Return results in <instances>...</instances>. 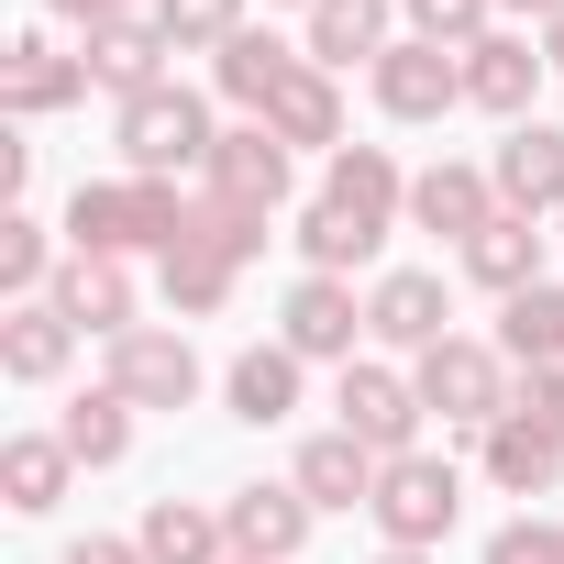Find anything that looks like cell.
Returning <instances> with one entry per match:
<instances>
[{"instance_id":"cell-1","label":"cell","mask_w":564,"mask_h":564,"mask_svg":"<svg viewBox=\"0 0 564 564\" xmlns=\"http://www.w3.org/2000/svg\"><path fill=\"white\" fill-rule=\"evenodd\" d=\"M254 254H265V221L199 188V199H188V232L155 254V289H166L177 322H210V311H232V289H243V265H254Z\"/></svg>"},{"instance_id":"cell-2","label":"cell","mask_w":564,"mask_h":564,"mask_svg":"<svg viewBox=\"0 0 564 564\" xmlns=\"http://www.w3.org/2000/svg\"><path fill=\"white\" fill-rule=\"evenodd\" d=\"M188 232V188L177 177H78L67 199V254H166Z\"/></svg>"},{"instance_id":"cell-3","label":"cell","mask_w":564,"mask_h":564,"mask_svg":"<svg viewBox=\"0 0 564 564\" xmlns=\"http://www.w3.org/2000/svg\"><path fill=\"white\" fill-rule=\"evenodd\" d=\"M111 144H122V177H210V155H221V122H210V100H199L188 78H166V89L122 100Z\"/></svg>"},{"instance_id":"cell-4","label":"cell","mask_w":564,"mask_h":564,"mask_svg":"<svg viewBox=\"0 0 564 564\" xmlns=\"http://www.w3.org/2000/svg\"><path fill=\"white\" fill-rule=\"evenodd\" d=\"M410 388H421V410H432L443 432H487V421H509V399H520L509 355H498V344H476V333H454V344L410 355Z\"/></svg>"},{"instance_id":"cell-5","label":"cell","mask_w":564,"mask_h":564,"mask_svg":"<svg viewBox=\"0 0 564 564\" xmlns=\"http://www.w3.org/2000/svg\"><path fill=\"white\" fill-rule=\"evenodd\" d=\"M454 520H465V476H454V454H388V465H377V531H388V542L443 553Z\"/></svg>"},{"instance_id":"cell-6","label":"cell","mask_w":564,"mask_h":564,"mask_svg":"<svg viewBox=\"0 0 564 564\" xmlns=\"http://www.w3.org/2000/svg\"><path fill=\"white\" fill-rule=\"evenodd\" d=\"M199 344L177 333V322H133L122 344H100V388H122L133 410H188L199 399Z\"/></svg>"},{"instance_id":"cell-7","label":"cell","mask_w":564,"mask_h":564,"mask_svg":"<svg viewBox=\"0 0 564 564\" xmlns=\"http://www.w3.org/2000/svg\"><path fill=\"white\" fill-rule=\"evenodd\" d=\"M322 210H333V221H344V232L377 254V243L410 221V166H399L388 144H344V155L322 166Z\"/></svg>"},{"instance_id":"cell-8","label":"cell","mask_w":564,"mask_h":564,"mask_svg":"<svg viewBox=\"0 0 564 564\" xmlns=\"http://www.w3.org/2000/svg\"><path fill=\"white\" fill-rule=\"evenodd\" d=\"M276 344H289L300 366H355L366 344V300H355V276H289V300H276Z\"/></svg>"},{"instance_id":"cell-9","label":"cell","mask_w":564,"mask_h":564,"mask_svg":"<svg viewBox=\"0 0 564 564\" xmlns=\"http://www.w3.org/2000/svg\"><path fill=\"white\" fill-rule=\"evenodd\" d=\"M421 421H432V410H421V388H410L399 366H366V355H355V366L333 377V432H355L366 454H421Z\"/></svg>"},{"instance_id":"cell-10","label":"cell","mask_w":564,"mask_h":564,"mask_svg":"<svg viewBox=\"0 0 564 564\" xmlns=\"http://www.w3.org/2000/svg\"><path fill=\"white\" fill-rule=\"evenodd\" d=\"M311 520H322V509L300 498V476H276V487L254 476V487H232V498H221L232 564H300V553H311Z\"/></svg>"},{"instance_id":"cell-11","label":"cell","mask_w":564,"mask_h":564,"mask_svg":"<svg viewBox=\"0 0 564 564\" xmlns=\"http://www.w3.org/2000/svg\"><path fill=\"white\" fill-rule=\"evenodd\" d=\"M366 78H377V111H388V122H443V111H465V56H454V45L399 34Z\"/></svg>"},{"instance_id":"cell-12","label":"cell","mask_w":564,"mask_h":564,"mask_svg":"<svg viewBox=\"0 0 564 564\" xmlns=\"http://www.w3.org/2000/svg\"><path fill=\"white\" fill-rule=\"evenodd\" d=\"M199 188H210V199H232V210H254V221H276V210H289V188H300V155L276 144L265 122H232Z\"/></svg>"},{"instance_id":"cell-13","label":"cell","mask_w":564,"mask_h":564,"mask_svg":"<svg viewBox=\"0 0 564 564\" xmlns=\"http://www.w3.org/2000/svg\"><path fill=\"white\" fill-rule=\"evenodd\" d=\"M366 333L388 355H432V344H454V289H443L432 265H388L377 289H366Z\"/></svg>"},{"instance_id":"cell-14","label":"cell","mask_w":564,"mask_h":564,"mask_svg":"<svg viewBox=\"0 0 564 564\" xmlns=\"http://www.w3.org/2000/svg\"><path fill=\"white\" fill-rule=\"evenodd\" d=\"M542 78H553V56H542V34H476L465 45V111H498V122H531V100H542Z\"/></svg>"},{"instance_id":"cell-15","label":"cell","mask_w":564,"mask_h":564,"mask_svg":"<svg viewBox=\"0 0 564 564\" xmlns=\"http://www.w3.org/2000/svg\"><path fill=\"white\" fill-rule=\"evenodd\" d=\"M487 221H498V177H487V166L432 155V166L410 177V232H432V243H454V254H465Z\"/></svg>"},{"instance_id":"cell-16","label":"cell","mask_w":564,"mask_h":564,"mask_svg":"<svg viewBox=\"0 0 564 564\" xmlns=\"http://www.w3.org/2000/svg\"><path fill=\"white\" fill-rule=\"evenodd\" d=\"M89 100V56H67L56 34H12V56H0V111L12 122H56Z\"/></svg>"},{"instance_id":"cell-17","label":"cell","mask_w":564,"mask_h":564,"mask_svg":"<svg viewBox=\"0 0 564 564\" xmlns=\"http://www.w3.org/2000/svg\"><path fill=\"white\" fill-rule=\"evenodd\" d=\"M487 177H498V210H520V221H553L564 210V133L531 111V122H509L498 133V155H487Z\"/></svg>"},{"instance_id":"cell-18","label":"cell","mask_w":564,"mask_h":564,"mask_svg":"<svg viewBox=\"0 0 564 564\" xmlns=\"http://www.w3.org/2000/svg\"><path fill=\"white\" fill-rule=\"evenodd\" d=\"M45 300H56V311H67L89 344H122V333L144 322V289H133V265H122V254H67Z\"/></svg>"},{"instance_id":"cell-19","label":"cell","mask_w":564,"mask_h":564,"mask_svg":"<svg viewBox=\"0 0 564 564\" xmlns=\"http://www.w3.org/2000/svg\"><path fill=\"white\" fill-rule=\"evenodd\" d=\"M399 45V0H311V12H300V56L311 67H377Z\"/></svg>"},{"instance_id":"cell-20","label":"cell","mask_w":564,"mask_h":564,"mask_svg":"<svg viewBox=\"0 0 564 564\" xmlns=\"http://www.w3.org/2000/svg\"><path fill=\"white\" fill-rule=\"evenodd\" d=\"M78 56H89V89H111V100H144V89H166V56H177V34H166L155 12H122V23H100Z\"/></svg>"},{"instance_id":"cell-21","label":"cell","mask_w":564,"mask_h":564,"mask_svg":"<svg viewBox=\"0 0 564 564\" xmlns=\"http://www.w3.org/2000/svg\"><path fill=\"white\" fill-rule=\"evenodd\" d=\"M454 265L476 276V289H487L498 311H509V300H531V289H542V265H553V232H542V221H520V210H498V221H487V232H476Z\"/></svg>"},{"instance_id":"cell-22","label":"cell","mask_w":564,"mask_h":564,"mask_svg":"<svg viewBox=\"0 0 564 564\" xmlns=\"http://www.w3.org/2000/svg\"><path fill=\"white\" fill-rule=\"evenodd\" d=\"M476 454H487V487H498V498H553V487H564V432H542L531 410L487 421Z\"/></svg>"},{"instance_id":"cell-23","label":"cell","mask_w":564,"mask_h":564,"mask_svg":"<svg viewBox=\"0 0 564 564\" xmlns=\"http://www.w3.org/2000/svg\"><path fill=\"white\" fill-rule=\"evenodd\" d=\"M300 388H311V366L289 355V344H243L232 366H221V410L243 421V432H276L300 410Z\"/></svg>"},{"instance_id":"cell-24","label":"cell","mask_w":564,"mask_h":564,"mask_svg":"<svg viewBox=\"0 0 564 564\" xmlns=\"http://www.w3.org/2000/svg\"><path fill=\"white\" fill-rule=\"evenodd\" d=\"M78 344H89V333H78L56 300H23V311H0V377H12V388H56Z\"/></svg>"},{"instance_id":"cell-25","label":"cell","mask_w":564,"mask_h":564,"mask_svg":"<svg viewBox=\"0 0 564 564\" xmlns=\"http://www.w3.org/2000/svg\"><path fill=\"white\" fill-rule=\"evenodd\" d=\"M300 67H311L300 45H276V34H254V23H243V34H232V45L210 56V89H221V100H232L243 122H265V111H276V89H289Z\"/></svg>"},{"instance_id":"cell-26","label":"cell","mask_w":564,"mask_h":564,"mask_svg":"<svg viewBox=\"0 0 564 564\" xmlns=\"http://www.w3.org/2000/svg\"><path fill=\"white\" fill-rule=\"evenodd\" d=\"M377 465H388V454H366L355 432H311L289 476H300V498L333 520V509H377Z\"/></svg>"},{"instance_id":"cell-27","label":"cell","mask_w":564,"mask_h":564,"mask_svg":"<svg viewBox=\"0 0 564 564\" xmlns=\"http://www.w3.org/2000/svg\"><path fill=\"white\" fill-rule=\"evenodd\" d=\"M67 476H78V454L56 432H12V443H0V509H12V520H45L67 498Z\"/></svg>"},{"instance_id":"cell-28","label":"cell","mask_w":564,"mask_h":564,"mask_svg":"<svg viewBox=\"0 0 564 564\" xmlns=\"http://www.w3.org/2000/svg\"><path fill=\"white\" fill-rule=\"evenodd\" d=\"M265 133L289 144V155H300V144H311V155H344V78H333V67H300L289 89H276Z\"/></svg>"},{"instance_id":"cell-29","label":"cell","mask_w":564,"mask_h":564,"mask_svg":"<svg viewBox=\"0 0 564 564\" xmlns=\"http://www.w3.org/2000/svg\"><path fill=\"white\" fill-rule=\"evenodd\" d=\"M133 542H144V564H232V531H221V509H199V498H155Z\"/></svg>"},{"instance_id":"cell-30","label":"cell","mask_w":564,"mask_h":564,"mask_svg":"<svg viewBox=\"0 0 564 564\" xmlns=\"http://www.w3.org/2000/svg\"><path fill=\"white\" fill-rule=\"evenodd\" d=\"M133 421H144V410H133L122 388H89V399H67L56 443H67V454H78V465L100 476V465H122V454H133Z\"/></svg>"},{"instance_id":"cell-31","label":"cell","mask_w":564,"mask_h":564,"mask_svg":"<svg viewBox=\"0 0 564 564\" xmlns=\"http://www.w3.org/2000/svg\"><path fill=\"white\" fill-rule=\"evenodd\" d=\"M56 265H67V254H56V232H45L34 210H0V300H12V311L45 300V289H56Z\"/></svg>"},{"instance_id":"cell-32","label":"cell","mask_w":564,"mask_h":564,"mask_svg":"<svg viewBox=\"0 0 564 564\" xmlns=\"http://www.w3.org/2000/svg\"><path fill=\"white\" fill-rule=\"evenodd\" d=\"M498 355H509V366H564V276H542L531 300H509Z\"/></svg>"},{"instance_id":"cell-33","label":"cell","mask_w":564,"mask_h":564,"mask_svg":"<svg viewBox=\"0 0 564 564\" xmlns=\"http://www.w3.org/2000/svg\"><path fill=\"white\" fill-rule=\"evenodd\" d=\"M399 23L421 34V45H476V34H498V0H399Z\"/></svg>"},{"instance_id":"cell-34","label":"cell","mask_w":564,"mask_h":564,"mask_svg":"<svg viewBox=\"0 0 564 564\" xmlns=\"http://www.w3.org/2000/svg\"><path fill=\"white\" fill-rule=\"evenodd\" d=\"M155 23L177 34V56H188V45H210V56H221V45L243 34V0H155Z\"/></svg>"},{"instance_id":"cell-35","label":"cell","mask_w":564,"mask_h":564,"mask_svg":"<svg viewBox=\"0 0 564 564\" xmlns=\"http://www.w3.org/2000/svg\"><path fill=\"white\" fill-rule=\"evenodd\" d=\"M476 564H553V520H498Z\"/></svg>"},{"instance_id":"cell-36","label":"cell","mask_w":564,"mask_h":564,"mask_svg":"<svg viewBox=\"0 0 564 564\" xmlns=\"http://www.w3.org/2000/svg\"><path fill=\"white\" fill-rule=\"evenodd\" d=\"M509 410H531L542 432H564V366H520V399Z\"/></svg>"},{"instance_id":"cell-37","label":"cell","mask_w":564,"mask_h":564,"mask_svg":"<svg viewBox=\"0 0 564 564\" xmlns=\"http://www.w3.org/2000/svg\"><path fill=\"white\" fill-rule=\"evenodd\" d=\"M122 12H133V0H45V23H67L78 45H89L100 23H122Z\"/></svg>"},{"instance_id":"cell-38","label":"cell","mask_w":564,"mask_h":564,"mask_svg":"<svg viewBox=\"0 0 564 564\" xmlns=\"http://www.w3.org/2000/svg\"><path fill=\"white\" fill-rule=\"evenodd\" d=\"M67 564H144V542H122V531H78Z\"/></svg>"},{"instance_id":"cell-39","label":"cell","mask_w":564,"mask_h":564,"mask_svg":"<svg viewBox=\"0 0 564 564\" xmlns=\"http://www.w3.org/2000/svg\"><path fill=\"white\" fill-rule=\"evenodd\" d=\"M23 177H34V144H23V133H0V199H23Z\"/></svg>"},{"instance_id":"cell-40","label":"cell","mask_w":564,"mask_h":564,"mask_svg":"<svg viewBox=\"0 0 564 564\" xmlns=\"http://www.w3.org/2000/svg\"><path fill=\"white\" fill-rule=\"evenodd\" d=\"M542 56H553V78H564V12H553V23H542Z\"/></svg>"},{"instance_id":"cell-41","label":"cell","mask_w":564,"mask_h":564,"mask_svg":"<svg viewBox=\"0 0 564 564\" xmlns=\"http://www.w3.org/2000/svg\"><path fill=\"white\" fill-rule=\"evenodd\" d=\"M377 564H443V553H410V542H377Z\"/></svg>"},{"instance_id":"cell-42","label":"cell","mask_w":564,"mask_h":564,"mask_svg":"<svg viewBox=\"0 0 564 564\" xmlns=\"http://www.w3.org/2000/svg\"><path fill=\"white\" fill-rule=\"evenodd\" d=\"M498 12H531V23H553V12H564V0H498Z\"/></svg>"},{"instance_id":"cell-43","label":"cell","mask_w":564,"mask_h":564,"mask_svg":"<svg viewBox=\"0 0 564 564\" xmlns=\"http://www.w3.org/2000/svg\"><path fill=\"white\" fill-rule=\"evenodd\" d=\"M553 564H564V520H553Z\"/></svg>"},{"instance_id":"cell-44","label":"cell","mask_w":564,"mask_h":564,"mask_svg":"<svg viewBox=\"0 0 564 564\" xmlns=\"http://www.w3.org/2000/svg\"><path fill=\"white\" fill-rule=\"evenodd\" d=\"M276 12H311V0H276Z\"/></svg>"},{"instance_id":"cell-45","label":"cell","mask_w":564,"mask_h":564,"mask_svg":"<svg viewBox=\"0 0 564 564\" xmlns=\"http://www.w3.org/2000/svg\"><path fill=\"white\" fill-rule=\"evenodd\" d=\"M553 243H564V210H553Z\"/></svg>"}]
</instances>
